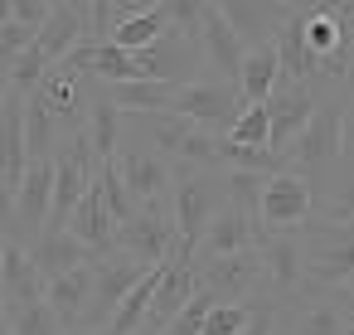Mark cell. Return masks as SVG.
Segmentation results:
<instances>
[{"instance_id": "cell-33", "label": "cell", "mask_w": 354, "mask_h": 335, "mask_svg": "<svg viewBox=\"0 0 354 335\" xmlns=\"http://www.w3.org/2000/svg\"><path fill=\"white\" fill-rule=\"evenodd\" d=\"M339 151H344L339 161L354 165V83L344 88V132H339Z\"/></svg>"}, {"instance_id": "cell-10", "label": "cell", "mask_w": 354, "mask_h": 335, "mask_svg": "<svg viewBox=\"0 0 354 335\" xmlns=\"http://www.w3.org/2000/svg\"><path fill=\"white\" fill-rule=\"evenodd\" d=\"M112 165H117L122 185L131 190L136 209L165 204V194H170V161H160L156 151H146V146H136V141H122V151H117Z\"/></svg>"}, {"instance_id": "cell-24", "label": "cell", "mask_w": 354, "mask_h": 335, "mask_svg": "<svg viewBox=\"0 0 354 335\" xmlns=\"http://www.w3.org/2000/svg\"><path fill=\"white\" fill-rule=\"evenodd\" d=\"M315 224H354V165H335V175L325 180V190L315 194Z\"/></svg>"}, {"instance_id": "cell-37", "label": "cell", "mask_w": 354, "mask_h": 335, "mask_svg": "<svg viewBox=\"0 0 354 335\" xmlns=\"http://www.w3.org/2000/svg\"><path fill=\"white\" fill-rule=\"evenodd\" d=\"M6 93H10V78H6V73H0V107H6Z\"/></svg>"}, {"instance_id": "cell-28", "label": "cell", "mask_w": 354, "mask_h": 335, "mask_svg": "<svg viewBox=\"0 0 354 335\" xmlns=\"http://www.w3.org/2000/svg\"><path fill=\"white\" fill-rule=\"evenodd\" d=\"M6 320H10V335H64V325H59V316L49 311V301L15 306V311H6Z\"/></svg>"}, {"instance_id": "cell-6", "label": "cell", "mask_w": 354, "mask_h": 335, "mask_svg": "<svg viewBox=\"0 0 354 335\" xmlns=\"http://www.w3.org/2000/svg\"><path fill=\"white\" fill-rule=\"evenodd\" d=\"M170 112L185 117V122H194V127H204V132H214V136H223L248 107H243V98H238L233 83H218V78L199 83V78H194V83H185V88L175 93Z\"/></svg>"}, {"instance_id": "cell-1", "label": "cell", "mask_w": 354, "mask_h": 335, "mask_svg": "<svg viewBox=\"0 0 354 335\" xmlns=\"http://www.w3.org/2000/svg\"><path fill=\"white\" fill-rule=\"evenodd\" d=\"M218 209H223V175L218 170L170 165V219H175V233H180L185 253L199 248V238L209 233Z\"/></svg>"}, {"instance_id": "cell-11", "label": "cell", "mask_w": 354, "mask_h": 335, "mask_svg": "<svg viewBox=\"0 0 354 335\" xmlns=\"http://www.w3.org/2000/svg\"><path fill=\"white\" fill-rule=\"evenodd\" d=\"M199 291V262L189 253H180L175 262L160 267V282H156V296H151V316H146V330L151 335H165L170 320L185 311V301Z\"/></svg>"}, {"instance_id": "cell-22", "label": "cell", "mask_w": 354, "mask_h": 335, "mask_svg": "<svg viewBox=\"0 0 354 335\" xmlns=\"http://www.w3.org/2000/svg\"><path fill=\"white\" fill-rule=\"evenodd\" d=\"M277 83H281V73H277V54H272V44L267 49H248V59H243V69H238V98H243V107H267L272 102V93H277Z\"/></svg>"}, {"instance_id": "cell-3", "label": "cell", "mask_w": 354, "mask_h": 335, "mask_svg": "<svg viewBox=\"0 0 354 335\" xmlns=\"http://www.w3.org/2000/svg\"><path fill=\"white\" fill-rule=\"evenodd\" d=\"M306 248V296H335L339 287L354 282V224H306L301 228Z\"/></svg>"}, {"instance_id": "cell-29", "label": "cell", "mask_w": 354, "mask_h": 335, "mask_svg": "<svg viewBox=\"0 0 354 335\" xmlns=\"http://www.w3.org/2000/svg\"><path fill=\"white\" fill-rule=\"evenodd\" d=\"M267 136H272V112H267V107H248V112L223 132V141H233V146H257V151H267Z\"/></svg>"}, {"instance_id": "cell-25", "label": "cell", "mask_w": 354, "mask_h": 335, "mask_svg": "<svg viewBox=\"0 0 354 335\" xmlns=\"http://www.w3.org/2000/svg\"><path fill=\"white\" fill-rule=\"evenodd\" d=\"M59 122L35 102V98H25V151H30V161H54V151H59Z\"/></svg>"}, {"instance_id": "cell-13", "label": "cell", "mask_w": 354, "mask_h": 335, "mask_svg": "<svg viewBox=\"0 0 354 335\" xmlns=\"http://www.w3.org/2000/svg\"><path fill=\"white\" fill-rule=\"evenodd\" d=\"M78 44H88V6H83V0H54L49 25H44L39 39H35V49L44 54L49 73H54Z\"/></svg>"}, {"instance_id": "cell-8", "label": "cell", "mask_w": 354, "mask_h": 335, "mask_svg": "<svg viewBox=\"0 0 354 335\" xmlns=\"http://www.w3.org/2000/svg\"><path fill=\"white\" fill-rule=\"evenodd\" d=\"M146 272H151V267H141V262H131V257H122V253L97 257V262H93V301H88L78 330H93V335H97V330L117 316V306L127 301V291H131Z\"/></svg>"}, {"instance_id": "cell-21", "label": "cell", "mask_w": 354, "mask_h": 335, "mask_svg": "<svg viewBox=\"0 0 354 335\" xmlns=\"http://www.w3.org/2000/svg\"><path fill=\"white\" fill-rule=\"evenodd\" d=\"M0 277H6V311L30 306V301H44V277L30 262V248L10 243L6 248V262H0Z\"/></svg>"}, {"instance_id": "cell-7", "label": "cell", "mask_w": 354, "mask_h": 335, "mask_svg": "<svg viewBox=\"0 0 354 335\" xmlns=\"http://www.w3.org/2000/svg\"><path fill=\"white\" fill-rule=\"evenodd\" d=\"M262 253L248 248V253H233V257H214V262H199V287L218 301V306H248L257 291H262Z\"/></svg>"}, {"instance_id": "cell-36", "label": "cell", "mask_w": 354, "mask_h": 335, "mask_svg": "<svg viewBox=\"0 0 354 335\" xmlns=\"http://www.w3.org/2000/svg\"><path fill=\"white\" fill-rule=\"evenodd\" d=\"M6 248H10V233H6V228H0V262H6Z\"/></svg>"}, {"instance_id": "cell-18", "label": "cell", "mask_w": 354, "mask_h": 335, "mask_svg": "<svg viewBox=\"0 0 354 335\" xmlns=\"http://www.w3.org/2000/svg\"><path fill=\"white\" fill-rule=\"evenodd\" d=\"M30 262L39 267V277H44V287H49L54 277H64V272H73V267L93 262V253H88L68 228H44V233L30 243Z\"/></svg>"}, {"instance_id": "cell-5", "label": "cell", "mask_w": 354, "mask_h": 335, "mask_svg": "<svg viewBox=\"0 0 354 335\" xmlns=\"http://www.w3.org/2000/svg\"><path fill=\"white\" fill-rule=\"evenodd\" d=\"M117 253L131 257V262H141V267H165V262H175L185 248H180V233H175L170 209H165V204L136 209V219H131L127 228H117ZM189 257H194V253H189Z\"/></svg>"}, {"instance_id": "cell-2", "label": "cell", "mask_w": 354, "mask_h": 335, "mask_svg": "<svg viewBox=\"0 0 354 335\" xmlns=\"http://www.w3.org/2000/svg\"><path fill=\"white\" fill-rule=\"evenodd\" d=\"M339 132H344V98H320V107H315V117H310V127L296 136V146L286 151V170H296L306 185H310V194H320L325 190V180L335 175V165H339Z\"/></svg>"}, {"instance_id": "cell-26", "label": "cell", "mask_w": 354, "mask_h": 335, "mask_svg": "<svg viewBox=\"0 0 354 335\" xmlns=\"http://www.w3.org/2000/svg\"><path fill=\"white\" fill-rule=\"evenodd\" d=\"M93 190L102 194V204H107V214H112V224H117V228H127V224L136 219V199H131V190L122 185V175H117V165H112V161H107V165H97Z\"/></svg>"}, {"instance_id": "cell-27", "label": "cell", "mask_w": 354, "mask_h": 335, "mask_svg": "<svg viewBox=\"0 0 354 335\" xmlns=\"http://www.w3.org/2000/svg\"><path fill=\"white\" fill-rule=\"evenodd\" d=\"M286 335H344V320H339V311H335L330 296H315L310 306L296 311V320H291Z\"/></svg>"}, {"instance_id": "cell-39", "label": "cell", "mask_w": 354, "mask_h": 335, "mask_svg": "<svg viewBox=\"0 0 354 335\" xmlns=\"http://www.w3.org/2000/svg\"><path fill=\"white\" fill-rule=\"evenodd\" d=\"M0 311H6V277H0Z\"/></svg>"}, {"instance_id": "cell-12", "label": "cell", "mask_w": 354, "mask_h": 335, "mask_svg": "<svg viewBox=\"0 0 354 335\" xmlns=\"http://www.w3.org/2000/svg\"><path fill=\"white\" fill-rule=\"evenodd\" d=\"M315 107H320L315 88H277V93H272V102H267V112H272V136H267V151L286 161V151L296 146V136L310 127Z\"/></svg>"}, {"instance_id": "cell-35", "label": "cell", "mask_w": 354, "mask_h": 335, "mask_svg": "<svg viewBox=\"0 0 354 335\" xmlns=\"http://www.w3.org/2000/svg\"><path fill=\"white\" fill-rule=\"evenodd\" d=\"M0 25H10V0H0Z\"/></svg>"}, {"instance_id": "cell-16", "label": "cell", "mask_w": 354, "mask_h": 335, "mask_svg": "<svg viewBox=\"0 0 354 335\" xmlns=\"http://www.w3.org/2000/svg\"><path fill=\"white\" fill-rule=\"evenodd\" d=\"M64 228H68L88 253H93V262L117 253V224H112V214H107V204H102V194H97V190H88V194H83V204L73 209V219H68Z\"/></svg>"}, {"instance_id": "cell-19", "label": "cell", "mask_w": 354, "mask_h": 335, "mask_svg": "<svg viewBox=\"0 0 354 335\" xmlns=\"http://www.w3.org/2000/svg\"><path fill=\"white\" fill-rule=\"evenodd\" d=\"M44 301H49V311L59 316L64 330H78V325H83V311H88V301H93V262H83V267L54 277V282L44 287Z\"/></svg>"}, {"instance_id": "cell-40", "label": "cell", "mask_w": 354, "mask_h": 335, "mask_svg": "<svg viewBox=\"0 0 354 335\" xmlns=\"http://www.w3.org/2000/svg\"><path fill=\"white\" fill-rule=\"evenodd\" d=\"M64 335H93V330H64Z\"/></svg>"}, {"instance_id": "cell-30", "label": "cell", "mask_w": 354, "mask_h": 335, "mask_svg": "<svg viewBox=\"0 0 354 335\" xmlns=\"http://www.w3.org/2000/svg\"><path fill=\"white\" fill-rule=\"evenodd\" d=\"M248 306H252V320L243 325V335H281V316H286V306H281L267 287H262Z\"/></svg>"}, {"instance_id": "cell-17", "label": "cell", "mask_w": 354, "mask_h": 335, "mask_svg": "<svg viewBox=\"0 0 354 335\" xmlns=\"http://www.w3.org/2000/svg\"><path fill=\"white\" fill-rule=\"evenodd\" d=\"M248 248H257V233H252V224L223 199V209L214 214V224H209V233L199 238V248H194V262H214V257H233V253H248Z\"/></svg>"}, {"instance_id": "cell-32", "label": "cell", "mask_w": 354, "mask_h": 335, "mask_svg": "<svg viewBox=\"0 0 354 335\" xmlns=\"http://www.w3.org/2000/svg\"><path fill=\"white\" fill-rule=\"evenodd\" d=\"M49 10L54 6H44V0H10V20L25 25V30H35V35L49 25Z\"/></svg>"}, {"instance_id": "cell-38", "label": "cell", "mask_w": 354, "mask_h": 335, "mask_svg": "<svg viewBox=\"0 0 354 335\" xmlns=\"http://www.w3.org/2000/svg\"><path fill=\"white\" fill-rule=\"evenodd\" d=\"M0 335H10V320H6V311H0Z\"/></svg>"}, {"instance_id": "cell-31", "label": "cell", "mask_w": 354, "mask_h": 335, "mask_svg": "<svg viewBox=\"0 0 354 335\" xmlns=\"http://www.w3.org/2000/svg\"><path fill=\"white\" fill-rule=\"evenodd\" d=\"M248 320H252V306H214L204 316V330L199 335H243Z\"/></svg>"}, {"instance_id": "cell-20", "label": "cell", "mask_w": 354, "mask_h": 335, "mask_svg": "<svg viewBox=\"0 0 354 335\" xmlns=\"http://www.w3.org/2000/svg\"><path fill=\"white\" fill-rule=\"evenodd\" d=\"M88 141H93L97 165L117 161V151H122V112L107 102V93L97 83L88 88Z\"/></svg>"}, {"instance_id": "cell-23", "label": "cell", "mask_w": 354, "mask_h": 335, "mask_svg": "<svg viewBox=\"0 0 354 335\" xmlns=\"http://www.w3.org/2000/svg\"><path fill=\"white\" fill-rule=\"evenodd\" d=\"M165 35H170V20H165V0H151V6H146L136 20H127V25H117V30H112V39H107V44H117L122 54H141V49L160 44Z\"/></svg>"}, {"instance_id": "cell-4", "label": "cell", "mask_w": 354, "mask_h": 335, "mask_svg": "<svg viewBox=\"0 0 354 335\" xmlns=\"http://www.w3.org/2000/svg\"><path fill=\"white\" fill-rule=\"evenodd\" d=\"M315 219V194L296 170H281L262 185V209H257V248L272 233H301Z\"/></svg>"}, {"instance_id": "cell-15", "label": "cell", "mask_w": 354, "mask_h": 335, "mask_svg": "<svg viewBox=\"0 0 354 335\" xmlns=\"http://www.w3.org/2000/svg\"><path fill=\"white\" fill-rule=\"evenodd\" d=\"M223 20H228V30L238 35V44L243 49H267L272 44V35H277V25L286 20V10L291 6H257V0H223Z\"/></svg>"}, {"instance_id": "cell-34", "label": "cell", "mask_w": 354, "mask_h": 335, "mask_svg": "<svg viewBox=\"0 0 354 335\" xmlns=\"http://www.w3.org/2000/svg\"><path fill=\"white\" fill-rule=\"evenodd\" d=\"M330 301H335V311H339V320H344V335H354V282L339 287Z\"/></svg>"}, {"instance_id": "cell-14", "label": "cell", "mask_w": 354, "mask_h": 335, "mask_svg": "<svg viewBox=\"0 0 354 335\" xmlns=\"http://www.w3.org/2000/svg\"><path fill=\"white\" fill-rule=\"evenodd\" d=\"M199 49L204 59L218 69V83H238V69L248 59V49L238 44V35L228 30L223 10H218V0H204V30H199Z\"/></svg>"}, {"instance_id": "cell-9", "label": "cell", "mask_w": 354, "mask_h": 335, "mask_svg": "<svg viewBox=\"0 0 354 335\" xmlns=\"http://www.w3.org/2000/svg\"><path fill=\"white\" fill-rule=\"evenodd\" d=\"M262 287L281 301V306H291L296 296H306V248H301V233H272L262 248Z\"/></svg>"}]
</instances>
